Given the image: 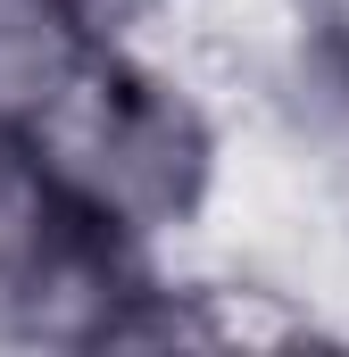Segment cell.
Here are the masks:
<instances>
[{
  "mask_svg": "<svg viewBox=\"0 0 349 357\" xmlns=\"http://www.w3.org/2000/svg\"><path fill=\"white\" fill-rule=\"evenodd\" d=\"M299 33H308V50L349 84V0H299Z\"/></svg>",
  "mask_w": 349,
  "mask_h": 357,
  "instance_id": "277c9868",
  "label": "cell"
},
{
  "mask_svg": "<svg viewBox=\"0 0 349 357\" xmlns=\"http://www.w3.org/2000/svg\"><path fill=\"white\" fill-rule=\"evenodd\" d=\"M17 150L42 167V183L84 225L117 233V241L191 225L216 183L208 108L167 67H150L133 42H100L67 75V91L34 125H17Z\"/></svg>",
  "mask_w": 349,
  "mask_h": 357,
  "instance_id": "6da1fadb",
  "label": "cell"
},
{
  "mask_svg": "<svg viewBox=\"0 0 349 357\" xmlns=\"http://www.w3.org/2000/svg\"><path fill=\"white\" fill-rule=\"evenodd\" d=\"M133 291V241L84 225L17 150V133H0V333L100 349Z\"/></svg>",
  "mask_w": 349,
  "mask_h": 357,
  "instance_id": "7a4b0ae2",
  "label": "cell"
},
{
  "mask_svg": "<svg viewBox=\"0 0 349 357\" xmlns=\"http://www.w3.org/2000/svg\"><path fill=\"white\" fill-rule=\"evenodd\" d=\"M67 8L91 25V42H133V25H150L167 0H67Z\"/></svg>",
  "mask_w": 349,
  "mask_h": 357,
  "instance_id": "5b68a950",
  "label": "cell"
},
{
  "mask_svg": "<svg viewBox=\"0 0 349 357\" xmlns=\"http://www.w3.org/2000/svg\"><path fill=\"white\" fill-rule=\"evenodd\" d=\"M91 50L100 42L67 0H0V133L34 125Z\"/></svg>",
  "mask_w": 349,
  "mask_h": 357,
  "instance_id": "3957f363",
  "label": "cell"
}]
</instances>
